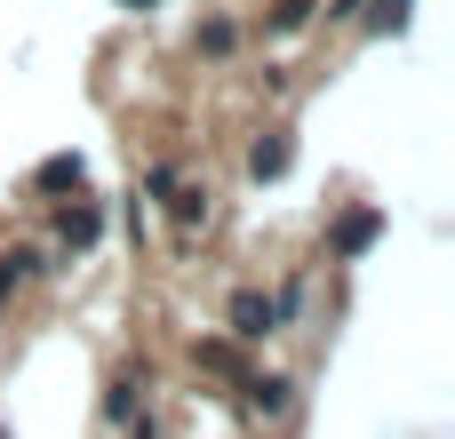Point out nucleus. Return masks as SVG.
Segmentation results:
<instances>
[{"mask_svg": "<svg viewBox=\"0 0 455 439\" xmlns=\"http://www.w3.org/2000/svg\"><path fill=\"white\" fill-rule=\"evenodd\" d=\"M232 320H240V336H272V320H280V312H272L264 296H240V304H232Z\"/></svg>", "mask_w": 455, "mask_h": 439, "instance_id": "1", "label": "nucleus"}, {"mask_svg": "<svg viewBox=\"0 0 455 439\" xmlns=\"http://www.w3.org/2000/svg\"><path fill=\"white\" fill-rule=\"evenodd\" d=\"M288 168V144H256V176H280Z\"/></svg>", "mask_w": 455, "mask_h": 439, "instance_id": "2", "label": "nucleus"}]
</instances>
